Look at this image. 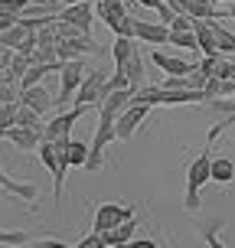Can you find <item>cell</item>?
I'll return each mask as SVG.
<instances>
[{
	"label": "cell",
	"mask_w": 235,
	"mask_h": 248,
	"mask_svg": "<svg viewBox=\"0 0 235 248\" xmlns=\"http://www.w3.org/2000/svg\"><path fill=\"white\" fill-rule=\"evenodd\" d=\"M206 183H212V154L209 150H203L196 160L186 167V196H183L186 212L203 209V186Z\"/></svg>",
	"instance_id": "obj_1"
},
{
	"label": "cell",
	"mask_w": 235,
	"mask_h": 248,
	"mask_svg": "<svg viewBox=\"0 0 235 248\" xmlns=\"http://www.w3.org/2000/svg\"><path fill=\"white\" fill-rule=\"evenodd\" d=\"M134 219V206H124V202H105L95 209V222H92V232L95 235H108L118 225L131 222Z\"/></svg>",
	"instance_id": "obj_2"
},
{
	"label": "cell",
	"mask_w": 235,
	"mask_h": 248,
	"mask_svg": "<svg viewBox=\"0 0 235 248\" xmlns=\"http://www.w3.org/2000/svg\"><path fill=\"white\" fill-rule=\"evenodd\" d=\"M88 75L85 62L82 59H69L62 62L59 69V98H56V108H65L69 101L75 98V92H78V85H82V78Z\"/></svg>",
	"instance_id": "obj_3"
},
{
	"label": "cell",
	"mask_w": 235,
	"mask_h": 248,
	"mask_svg": "<svg viewBox=\"0 0 235 248\" xmlns=\"http://www.w3.org/2000/svg\"><path fill=\"white\" fill-rule=\"evenodd\" d=\"M150 114V105H127L118 118H114V137L118 140H131L137 134V127L147 121Z\"/></svg>",
	"instance_id": "obj_4"
},
{
	"label": "cell",
	"mask_w": 235,
	"mask_h": 248,
	"mask_svg": "<svg viewBox=\"0 0 235 248\" xmlns=\"http://www.w3.org/2000/svg\"><path fill=\"white\" fill-rule=\"evenodd\" d=\"M85 111H92L88 105H75L72 111H62V114H56L49 124H43V140H62V137H72V127H75V121L82 118Z\"/></svg>",
	"instance_id": "obj_5"
},
{
	"label": "cell",
	"mask_w": 235,
	"mask_h": 248,
	"mask_svg": "<svg viewBox=\"0 0 235 248\" xmlns=\"http://www.w3.org/2000/svg\"><path fill=\"white\" fill-rule=\"evenodd\" d=\"M56 20H62V23L75 26L82 36L92 39V23H95V3H75V7H62L59 13H56Z\"/></svg>",
	"instance_id": "obj_6"
},
{
	"label": "cell",
	"mask_w": 235,
	"mask_h": 248,
	"mask_svg": "<svg viewBox=\"0 0 235 248\" xmlns=\"http://www.w3.org/2000/svg\"><path fill=\"white\" fill-rule=\"evenodd\" d=\"M150 62L160 69L167 78H180V75H193L199 69V62H189L183 56H173V52H150Z\"/></svg>",
	"instance_id": "obj_7"
},
{
	"label": "cell",
	"mask_w": 235,
	"mask_h": 248,
	"mask_svg": "<svg viewBox=\"0 0 235 248\" xmlns=\"http://www.w3.org/2000/svg\"><path fill=\"white\" fill-rule=\"evenodd\" d=\"M176 10H180V16H193V20H222V16H232L229 10H216L212 0H176Z\"/></svg>",
	"instance_id": "obj_8"
},
{
	"label": "cell",
	"mask_w": 235,
	"mask_h": 248,
	"mask_svg": "<svg viewBox=\"0 0 235 248\" xmlns=\"http://www.w3.org/2000/svg\"><path fill=\"white\" fill-rule=\"evenodd\" d=\"M134 39L137 43H150V46H167V43H170V26L134 20Z\"/></svg>",
	"instance_id": "obj_9"
},
{
	"label": "cell",
	"mask_w": 235,
	"mask_h": 248,
	"mask_svg": "<svg viewBox=\"0 0 235 248\" xmlns=\"http://www.w3.org/2000/svg\"><path fill=\"white\" fill-rule=\"evenodd\" d=\"M82 52H98V43H95V39H88V36L59 39V46H56V59L69 62V59H78Z\"/></svg>",
	"instance_id": "obj_10"
},
{
	"label": "cell",
	"mask_w": 235,
	"mask_h": 248,
	"mask_svg": "<svg viewBox=\"0 0 235 248\" xmlns=\"http://www.w3.org/2000/svg\"><path fill=\"white\" fill-rule=\"evenodd\" d=\"M105 78H108V75H101L98 69H95V72H88L85 78H82L78 92H75V105H88V108H98V92H101V85H105Z\"/></svg>",
	"instance_id": "obj_11"
},
{
	"label": "cell",
	"mask_w": 235,
	"mask_h": 248,
	"mask_svg": "<svg viewBox=\"0 0 235 248\" xmlns=\"http://www.w3.org/2000/svg\"><path fill=\"white\" fill-rule=\"evenodd\" d=\"M0 189H7V193H13V196H20L30 209H33V202H36V196H39V186L30 183V180H26V183H16V180L3 170V160H0Z\"/></svg>",
	"instance_id": "obj_12"
},
{
	"label": "cell",
	"mask_w": 235,
	"mask_h": 248,
	"mask_svg": "<svg viewBox=\"0 0 235 248\" xmlns=\"http://www.w3.org/2000/svg\"><path fill=\"white\" fill-rule=\"evenodd\" d=\"M95 7H98V20L111 33H118V26L124 23V16H127V7H124L121 0H95Z\"/></svg>",
	"instance_id": "obj_13"
},
{
	"label": "cell",
	"mask_w": 235,
	"mask_h": 248,
	"mask_svg": "<svg viewBox=\"0 0 235 248\" xmlns=\"http://www.w3.org/2000/svg\"><path fill=\"white\" fill-rule=\"evenodd\" d=\"M3 137L16 144L20 150H39L43 144V127H10V131H3Z\"/></svg>",
	"instance_id": "obj_14"
},
{
	"label": "cell",
	"mask_w": 235,
	"mask_h": 248,
	"mask_svg": "<svg viewBox=\"0 0 235 248\" xmlns=\"http://www.w3.org/2000/svg\"><path fill=\"white\" fill-rule=\"evenodd\" d=\"M20 105L33 108L36 114H46L49 108H56V101H52V95L46 92V85H33V88H26V92H20Z\"/></svg>",
	"instance_id": "obj_15"
},
{
	"label": "cell",
	"mask_w": 235,
	"mask_h": 248,
	"mask_svg": "<svg viewBox=\"0 0 235 248\" xmlns=\"http://www.w3.org/2000/svg\"><path fill=\"white\" fill-rule=\"evenodd\" d=\"M124 75H127L131 92H141L144 85H150V82H147V69H144V52H141V46H137V52L131 56V59L124 62Z\"/></svg>",
	"instance_id": "obj_16"
},
{
	"label": "cell",
	"mask_w": 235,
	"mask_h": 248,
	"mask_svg": "<svg viewBox=\"0 0 235 248\" xmlns=\"http://www.w3.org/2000/svg\"><path fill=\"white\" fill-rule=\"evenodd\" d=\"M131 98H134V92L131 88H121V92H114V95H108V98L98 105V114L101 118H118V114L131 105Z\"/></svg>",
	"instance_id": "obj_17"
},
{
	"label": "cell",
	"mask_w": 235,
	"mask_h": 248,
	"mask_svg": "<svg viewBox=\"0 0 235 248\" xmlns=\"http://www.w3.org/2000/svg\"><path fill=\"white\" fill-rule=\"evenodd\" d=\"M235 180V163L232 157H212V183H219V186H229Z\"/></svg>",
	"instance_id": "obj_18"
},
{
	"label": "cell",
	"mask_w": 235,
	"mask_h": 248,
	"mask_svg": "<svg viewBox=\"0 0 235 248\" xmlns=\"http://www.w3.org/2000/svg\"><path fill=\"white\" fill-rule=\"evenodd\" d=\"M212 33H216V49H219V56L232 59L235 56V33H229L219 20H212Z\"/></svg>",
	"instance_id": "obj_19"
},
{
	"label": "cell",
	"mask_w": 235,
	"mask_h": 248,
	"mask_svg": "<svg viewBox=\"0 0 235 248\" xmlns=\"http://www.w3.org/2000/svg\"><path fill=\"white\" fill-rule=\"evenodd\" d=\"M137 52V39H127V36H114V46H111V56H114V69H124V62L131 59Z\"/></svg>",
	"instance_id": "obj_20"
},
{
	"label": "cell",
	"mask_w": 235,
	"mask_h": 248,
	"mask_svg": "<svg viewBox=\"0 0 235 248\" xmlns=\"http://www.w3.org/2000/svg\"><path fill=\"white\" fill-rule=\"evenodd\" d=\"M134 232H137V219H131V222L118 225L114 232H108L105 242H108V248H121V245H127V242H134Z\"/></svg>",
	"instance_id": "obj_21"
},
{
	"label": "cell",
	"mask_w": 235,
	"mask_h": 248,
	"mask_svg": "<svg viewBox=\"0 0 235 248\" xmlns=\"http://www.w3.org/2000/svg\"><path fill=\"white\" fill-rule=\"evenodd\" d=\"M170 46L186 49V52H199V43H196V33L193 30H170Z\"/></svg>",
	"instance_id": "obj_22"
},
{
	"label": "cell",
	"mask_w": 235,
	"mask_h": 248,
	"mask_svg": "<svg viewBox=\"0 0 235 248\" xmlns=\"http://www.w3.org/2000/svg\"><path fill=\"white\" fill-rule=\"evenodd\" d=\"M65 157H69V167H85L88 160V144H82V140H69V150H65Z\"/></svg>",
	"instance_id": "obj_23"
},
{
	"label": "cell",
	"mask_w": 235,
	"mask_h": 248,
	"mask_svg": "<svg viewBox=\"0 0 235 248\" xmlns=\"http://www.w3.org/2000/svg\"><path fill=\"white\" fill-rule=\"evenodd\" d=\"M219 229H222V222H203L199 225V232H203V238H206L209 248H229L222 238H219Z\"/></svg>",
	"instance_id": "obj_24"
},
{
	"label": "cell",
	"mask_w": 235,
	"mask_h": 248,
	"mask_svg": "<svg viewBox=\"0 0 235 248\" xmlns=\"http://www.w3.org/2000/svg\"><path fill=\"white\" fill-rule=\"evenodd\" d=\"M30 65H33V62L26 59V56H20V52H13L10 65H7V75H10V78H13V82H16V85H20V78H23V75H26V69H30Z\"/></svg>",
	"instance_id": "obj_25"
},
{
	"label": "cell",
	"mask_w": 235,
	"mask_h": 248,
	"mask_svg": "<svg viewBox=\"0 0 235 248\" xmlns=\"http://www.w3.org/2000/svg\"><path fill=\"white\" fill-rule=\"evenodd\" d=\"M16 127H43V114H36L33 108H26V105H20V111H16Z\"/></svg>",
	"instance_id": "obj_26"
},
{
	"label": "cell",
	"mask_w": 235,
	"mask_h": 248,
	"mask_svg": "<svg viewBox=\"0 0 235 248\" xmlns=\"http://www.w3.org/2000/svg\"><path fill=\"white\" fill-rule=\"evenodd\" d=\"M16 111H20V101L0 105V131H10V127H16Z\"/></svg>",
	"instance_id": "obj_27"
},
{
	"label": "cell",
	"mask_w": 235,
	"mask_h": 248,
	"mask_svg": "<svg viewBox=\"0 0 235 248\" xmlns=\"http://www.w3.org/2000/svg\"><path fill=\"white\" fill-rule=\"evenodd\" d=\"M26 242H30V235H26V232H3V229H0V245L20 248V245H26Z\"/></svg>",
	"instance_id": "obj_28"
},
{
	"label": "cell",
	"mask_w": 235,
	"mask_h": 248,
	"mask_svg": "<svg viewBox=\"0 0 235 248\" xmlns=\"http://www.w3.org/2000/svg\"><path fill=\"white\" fill-rule=\"evenodd\" d=\"M232 124H235V114H225L219 124H212V131H209V144H212V140H219V137H222L225 131L232 127Z\"/></svg>",
	"instance_id": "obj_29"
},
{
	"label": "cell",
	"mask_w": 235,
	"mask_h": 248,
	"mask_svg": "<svg viewBox=\"0 0 235 248\" xmlns=\"http://www.w3.org/2000/svg\"><path fill=\"white\" fill-rule=\"evenodd\" d=\"M10 101H20V85L3 82V85H0V105H10Z\"/></svg>",
	"instance_id": "obj_30"
},
{
	"label": "cell",
	"mask_w": 235,
	"mask_h": 248,
	"mask_svg": "<svg viewBox=\"0 0 235 248\" xmlns=\"http://www.w3.org/2000/svg\"><path fill=\"white\" fill-rule=\"evenodd\" d=\"M72 248H108V242H105V235H82L78 238V245H72Z\"/></svg>",
	"instance_id": "obj_31"
},
{
	"label": "cell",
	"mask_w": 235,
	"mask_h": 248,
	"mask_svg": "<svg viewBox=\"0 0 235 248\" xmlns=\"http://www.w3.org/2000/svg\"><path fill=\"white\" fill-rule=\"evenodd\" d=\"M16 23H20V13L3 10V7H0V33H7V30H13Z\"/></svg>",
	"instance_id": "obj_32"
},
{
	"label": "cell",
	"mask_w": 235,
	"mask_h": 248,
	"mask_svg": "<svg viewBox=\"0 0 235 248\" xmlns=\"http://www.w3.org/2000/svg\"><path fill=\"white\" fill-rule=\"evenodd\" d=\"M33 248H69L65 242H59V238H39Z\"/></svg>",
	"instance_id": "obj_33"
},
{
	"label": "cell",
	"mask_w": 235,
	"mask_h": 248,
	"mask_svg": "<svg viewBox=\"0 0 235 248\" xmlns=\"http://www.w3.org/2000/svg\"><path fill=\"white\" fill-rule=\"evenodd\" d=\"M170 30H193V16H176L170 23Z\"/></svg>",
	"instance_id": "obj_34"
},
{
	"label": "cell",
	"mask_w": 235,
	"mask_h": 248,
	"mask_svg": "<svg viewBox=\"0 0 235 248\" xmlns=\"http://www.w3.org/2000/svg\"><path fill=\"white\" fill-rule=\"evenodd\" d=\"M127 248H160L154 238H134V242H127Z\"/></svg>",
	"instance_id": "obj_35"
},
{
	"label": "cell",
	"mask_w": 235,
	"mask_h": 248,
	"mask_svg": "<svg viewBox=\"0 0 235 248\" xmlns=\"http://www.w3.org/2000/svg\"><path fill=\"white\" fill-rule=\"evenodd\" d=\"M59 7H75V3H95V0H56Z\"/></svg>",
	"instance_id": "obj_36"
},
{
	"label": "cell",
	"mask_w": 235,
	"mask_h": 248,
	"mask_svg": "<svg viewBox=\"0 0 235 248\" xmlns=\"http://www.w3.org/2000/svg\"><path fill=\"white\" fill-rule=\"evenodd\" d=\"M212 3H229V7H235V0H212Z\"/></svg>",
	"instance_id": "obj_37"
},
{
	"label": "cell",
	"mask_w": 235,
	"mask_h": 248,
	"mask_svg": "<svg viewBox=\"0 0 235 248\" xmlns=\"http://www.w3.org/2000/svg\"><path fill=\"white\" fill-rule=\"evenodd\" d=\"M229 13H232V16H235V7H229Z\"/></svg>",
	"instance_id": "obj_38"
},
{
	"label": "cell",
	"mask_w": 235,
	"mask_h": 248,
	"mask_svg": "<svg viewBox=\"0 0 235 248\" xmlns=\"http://www.w3.org/2000/svg\"><path fill=\"white\" fill-rule=\"evenodd\" d=\"M0 137H3V131H0Z\"/></svg>",
	"instance_id": "obj_39"
},
{
	"label": "cell",
	"mask_w": 235,
	"mask_h": 248,
	"mask_svg": "<svg viewBox=\"0 0 235 248\" xmlns=\"http://www.w3.org/2000/svg\"><path fill=\"white\" fill-rule=\"evenodd\" d=\"M121 248H127V245H121Z\"/></svg>",
	"instance_id": "obj_40"
}]
</instances>
